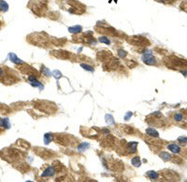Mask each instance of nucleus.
<instances>
[{"mask_svg":"<svg viewBox=\"0 0 187 182\" xmlns=\"http://www.w3.org/2000/svg\"><path fill=\"white\" fill-rule=\"evenodd\" d=\"M142 61H143L146 64H149V66H155L157 64L155 57H154L151 52L143 54V56H142Z\"/></svg>","mask_w":187,"mask_h":182,"instance_id":"obj_2","label":"nucleus"},{"mask_svg":"<svg viewBox=\"0 0 187 182\" xmlns=\"http://www.w3.org/2000/svg\"><path fill=\"white\" fill-rule=\"evenodd\" d=\"M178 141L180 142L181 144H187V137L186 136H180L178 138Z\"/></svg>","mask_w":187,"mask_h":182,"instance_id":"obj_16","label":"nucleus"},{"mask_svg":"<svg viewBox=\"0 0 187 182\" xmlns=\"http://www.w3.org/2000/svg\"><path fill=\"white\" fill-rule=\"evenodd\" d=\"M146 133L150 136H153V137H158L159 136V133H158L157 131L154 130L153 128H148L146 129Z\"/></svg>","mask_w":187,"mask_h":182,"instance_id":"obj_9","label":"nucleus"},{"mask_svg":"<svg viewBox=\"0 0 187 182\" xmlns=\"http://www.w3.org/2000/svg\"><path fill=\"white\" fill-rule=\"evenodd\" d=\"M10 61H11L12 63H14L16 64H23V61L21 59H19L14 53H10Z\"/></svg>","mask_w":187,"mask_h":182,"instance_id":"obj_8","label":"nucleus"},{"mask_svg":"<svg viewBox=\"0 0 187 182\" xmlns=\"http://www.w3.org/2000/svg\"><path fill=\"white\" fill-rule=\"evenodd\" d=\"M163 175L165 177V179H168V180H179L180 177H179L176 172L171 171V170H165Z\"/></svg>","mask_w":187,"mask_h":182,"instance_id":"obj_3","label":"nucleus"},{"mask_svg":"<svg viewBox=\"0 0 187 182\" xmlns=\"http://www.w3.org/2000/svg\"><path fill=\"white\" fill-rule=\"evenodd\" d=\"M182 7H184V8H182V9H184V10H186V11H187V6L185 5V4H184H184H182Z\"/></svg>","mask_w":187,"mask_h":182,"instance_id":"obj_21","label":"nucleus"},{"mask_svg":"<svg viewBox=\"0 0 187 182\" xmlns=\"http://www.w3.org/2000/svg\"><path fill=\"white\" fill-rule=\"evenodd\" d=\"M99 41L100 42H102V43H106V44H108V45H109V40L108 38H106V36H102V38H99Z\"/></svg>","mask_w":187,"mask_h":182,"instance_id":"obj_17","label":"nucleus"},{"mask_svg":"<svg viewBox=\"0 0 187 182\" xmlns=\"http://www.w3.org/2000/svg\"><path fill=\"white\" fill-rule=\"evenodd\" d=\"M0 77H4V70L0 67Z\"/></svg>","mask_w":187,"mask_h":182,"instance_id":"obj_20","label":"nucleus"},{"mask_svg":"<svg viewBox=\"0 0 187 182\" xmlns=\"http://www.w3.org/2000/svg\"><path fill=\"white\" fill-rule=\"evenodd\" d=\"M160 158L162 160H164V161H170V160H172V155L171 154H169L168 152H161L160 154H159Z\"/></svg>","mask_w":187,"mask_h":182,"instance_id":"obj_10","label":"nucleus"},{"mask_svg":"<svg viewBox=\"0 0 187 182\" xmlns=\"http://www.w3.org/2000/svg\"><path fill=\"white\" fill-rule=\"evenodd\" d=\"M132 164L134 166H140V157H134L132 159Z\"/></svg>","mask_w":187,"mask_h":182,"instance_id":"obj_14","label":"nucleus"},{"mask_svg":"<svg viewBox=\"0 0 187 182\" xmlns=\"http://www.w3.org/2000/svg\"><path fill=\"white\" fill-rule=\"evenodd\" d=\"M137 146H138V142H131L127 145L126 147V151H128V153H135L137 151Z\"/></svg>","mask_w":187,"mask_h":182,"instance_id":"obj_4","label":"nucleus"},{"mask_svg":"<svg viewBox=\"0 0 187 182\" xmlns=\"http://www.w3.org/2000/svg\"><path fill=\"white\" fill-rule=\"evenodd\" d=\"M68 30H69L70 33H73V34L79 33V32L82 31V26L76 25V26H74V27H69V28H68Z\"/></svg>","mask_w":187,"mask_h":182,"instance_id":"obj_13","label":"nucleus"},{"mask_svg":"<svg viewBox=\"0 0 187 182\" xmlns=\"http://www.w3.org/2000/svg\"><path fill=\"white\" fill-rule=\"evenodd\" d=\"M54 173H55V170L54 169V167H52V166H50V167H48L45 171H44L43 173H42V177H52V176H54Z\"/></svg>","mask_w":187,"mask_h":182,"instance_id":"obj_6","label":"nucleus"},{"mask_svg":"<svg viewBox=\"0 0 187 182\" xmlns=\"http://www.w3.org/2000/svg\"><path fill=\"white\" fill-rule=\"evenodd\" d=\"M184 156L187 158V148H186L185 151H184Z\"/></svg>","mask_w":187,"mask_h":182,"instance_id":"obj_22","label":"nucleus"},{"mask_svg":"<svg viewBox=\"0 0 187 182\" xmlns=\"http://www.w3.org/2000/svg\"><path fill=\"white\" fill-rule=\"evenodd\" d=\"M146 176H147L151 180H155V179H158V177H159V175H158V173L155 172V171H149Z\"/></svg>","mask_w":187,"mask_h":182,"instance_id":"obj_11","label":"nucleus"},{"mask_svg":"<svg viewBox=\"0 0 187 182\" xmlns=\"http://www.w3.org/2000/svg\"><path fill=\"white\" fill-rule=\"evenodd\" d=\"M82 66L84 68V69H87L89 71H93L94 70V67L90 66H87V64H82Z\"/></svg>","mask_w":187,"mask_h":182,"instance_id":"obj_19","label":"nucleus"},{"mask_svg":"<svg viewBox=\"0 0 187 182\" xmlns=\"http://www.w3.org/2000/svg\"><path fill=\"white\" fill-rule=\"evenodd\" d=\"M185 114H186V115H187V112H186V113H185Z\"/></svg>","mask_w":187,"mask_h":182,"instance_id":"obj_23","label":"nucleus"},{"mask_svg":"<svg viewBox=\"0 0 187 182\" xmlns=\"http://www.w3.org/2000/svg\"><path fill=\"white\" fill-rule=\"evenodd\" d=\"M168 148L169 149L170 151H172L174 153H180L181 152V148L179 147L178 145H176L175 143L168 145Z\"/></svg>","mask_w":187,"mask_h":182,"instance_id":"obj_5","label":"nucleus"},{"mask_svg":"<svg viewBox=\"0 0 187 182\" xmlns=\"http://www.w3.org/2000/svg\"><path fill=\"white\" fill-rule=\"evenodd\" d=\"M165 64L166 66L169 68H175V69H187V60L178 57L175 55L168 56L165 61Z\"/></svg>","mask_w":187,"mask_h":182,"instance_id":"obj_1","label":"nucleus"},{"mask_svg":"<svg viewBox=\"0 0 187 182\" xmlns=\"http://www.w3.org/2000/svg\"><path fill=\"white\" fill-rule=\"evenodd\" d=\"M173 118L177 121H182V120H184V116H182V113H175L173 116Z\"/></svg>","mask_w":187,"mask_h":182,"instance_id":"obj_15","label":"nucleus"},{"mask_svg":"<svg viewBox=\"0 0 187 182\" xmlns=\"http://www.w3.org/2000/svg\"><path fill=\"white\" fill-rule=\"evenodd\" d=\"M28 81L30 82V84L32 86L34 87H36V86H40V82L38 81V79L35 76H29V78H28Z\"/></svg>","mask_w":187,"mask_h":182,"instance_id":"obj_7","label":"nucleus"},{"mask_svg":"<svg viewBox=\"0 0 187 182\" xmlns=\"http://www.w3.org/2000/svg\"><path fill=\"white\" fill-rule=\"evenodd\" d=\"M158 2H162V3H165V4H172L176 1V0H156Z\"/></svg>","mask_w":187,"mask_h":182,"instance_id":"obj_18","label":"nucleus"},{"mask_svg":"<svg viewBox=\"0 0 187 182\" xmlns=\"http://www.w3.org/2000/svg\"><path fill=\"white\" fill-rule=\"evenodd\" d=\"M8 9H9V5H8L4 0H1V1H0V10L3 12H6L8 10Z\"/></svg>","mask_w":187,"mask_h":182,"instance_id":"obj_12","label":"nucleus"}]
</instances>
